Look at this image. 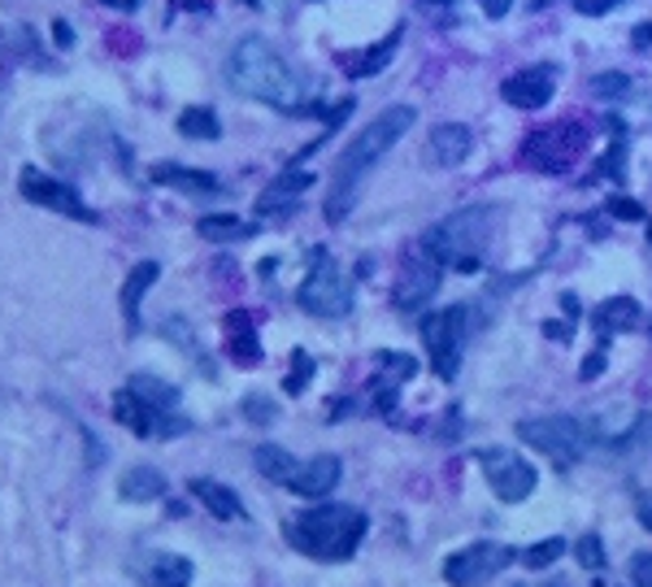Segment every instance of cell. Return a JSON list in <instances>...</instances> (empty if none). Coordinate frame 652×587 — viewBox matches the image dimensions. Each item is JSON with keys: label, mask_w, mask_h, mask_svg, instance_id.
Masks as SVG:
<instances>
[{"label": "cell", "mask_w": 652, "mask_h": 587, "mask_svg": "<svg viewBox=\"0 0 652 587\" xmlns=\"http://www.w3.org/2000/svg\"><path fill=\"white\" fill-rule=\"evenodd\" d=\"M413 122H418L413 105H391V109H383L370 127H361V135L343 148V157H339V166H335V183H330V196H326V223H343V218H348V209H352V201H357V192H361V179L378 166V157H383L391 144L405 140V131H409Z\"/></svg>", "instance_id": "cell-1"}, {"label": "cell", "mask_w": 652, "mask_h": 587, "mask_svg": "<svg viewBox=\"0 0 652 587\" xmlns=\"http://www.w3.org/2000/svg\"><path fill=\"white\" fill-rule=\"evenodd\" d=\"M227 79L236 92L262 100V105H275V109H288V113H301L305 109V87L301 79L292 74V65L279 57V48L262 35H244L231 57H227Z\"/></svg>", "instance_id": "cell-2"}, {"label": "cell", "mask_w": 652, "mask_h": 587, "mask_svg": "<svg viewBox=\"0 0 652 587\" xmlns=\"http://www.w3.org/2000/svg\"><path fill=\"white\" fill-rule=\"evenodd\" d=\"M370 518L352 505H318L305 510L297 523H288V540L318 562H348L357 553V544L365 540Z\"/></svg>", "instance_id": "cell-3"}, {"label": "cell", "mask_w": 652, "mask_h": 587, "mask_svg": "<svg viewBox=\"0 0 652 587\" xmlns=\"http://www.w3.org/2000/svg\"><path fill=\"white\" fill-rule=\"evenodd\" d=\"M487 223H492V209H461V214H452L448 223L431 227L422 240H426L448 266H457L461 275H474V271L483 266L479 253H483V240H487Z\"/></svg>", "instance_id": "cell-4"}, {"label": "cell", "mask_w": 652, "mask_h": 587, "mask_svg": "<svg viewBox=\"0 0 652 587\" xmlns=\"http://www.w3.org/2000/svg\"><path fill=\"white\" fill-rule=\"evenodd\" d=\"M518 440H527L535 453L553 457L557 470H570V466L588 453V444H592V427H583V422L570 418V414L527 418V422H518Z\"/></svg>", "instance_id": "cell-5"}, {"label": "cell", "mask_w": 652, "mask_h": 587, "mask_svg": "<svg viewBox=\"0 0 652 587\" xmlns=\"http://www.w3.org/2000/svg\"><path fill=\"white\" fill-rule=\"evenodd\" d=\"M297 300L314 318H343L352 309V284H348V275L335 266V257L326 249H314V266H310Z\"/></svg>", "instance_id": "cell-6"}, {"label": "cell", "mask_w": 652, "mask_h": 587, "mask_svg": "<svg viewBox=\"0 0 652 587\" xmlns=\"http://www.w3.org/2000/svg\"><path fill=\"white\" fill-rule=\"evenodd\" d=\"M588 140H592V131H588L583 122H562V127L535 131L522 153H527V161H531L535 170H544V175H566V170L575 166V157L588 148Z\"/></svg>", "instance_id": "cell-7"}, {"label": "cell", "mask_w": 652, "mask_h": 587, "mask_svg": "<svg viewBox=\"0 0 652 587\" xmlns=\"http://www.w3.org/2000/svg\"><path fill=\"white\" fill-rule=\"evenodd\" d=\"M466 318H470L466 304H452V309H439V313L422 318V339H426V352H431V366H435L439 379H452L457 366H461Z\"/></svg>", "instance_id": "cell-8"}, {"label": "cell", "mask_w": 652, "mask_h": 587, "mask_svg": "<svg viewBox=\"0 0 652 587\" xmlns=\"http://www.w3.org/2000/svg\"><path fill=\"white\" fill-rule=\"evenodd\" d=\"M444 257L426 244V240H418L413 244V253L405 257V266H400V279H396V309H405V313H413V309H422L431 296L439 292V279H444Z\"/></svg>", "instance_id": "cell-9"}, {"label": "cell", "mask_w": 652, "mask_h": 587, "mask_svg": "<svg viewBox=\"0 0 652 587\" xmlns=\"http://www.w3.org/2000/svg\"><path fill=\"white\" fill-rule=\"evenodd\" d=\"M514 562H518V553H514L509 544L483 540V544H470V549L452 553V558L444 562V579L452 587H483L487 579H496L505 566H514Z\"/></svg>", "instance_id": "cell-10"}, {"label": "cell", "mask_w": 652, "mask_h": 587, "mask_svg": "<svg viewBox=\"0 0 652 587\" xmlns=\"http://www.w3.org/2000/svg\"><path fill=\"white\" fill-rule=\"evenodd\" d=\"M113 418H118L126 431L144 435V440H170V435H183V431L192 427V422L179 418L174 409H157V405H148L144 396H135L131 387H122V392L113 396Z\"/></svg>", "instance_id": "cell-11"}, {"label": "cell", "mask_w": 652, "mask_h": 587, "mask_svg": "<svg viewBox=\"0 0 652 587\" xmlns=\"http://www.w3.org/2000/svg\"><path fill=\"white\" fill-rule=\"evenodd\" d=\"M479 466H483V475H487L492 492H496L505 505L527 501V496L535 492V483H540L535 466H531L527 457L509 453V448H483V453H479Z\"/></svg>", "instance_id": "cell-12"}, {"label": "cell", "mask_w": 652, "mask_h": 587, "mask_svg": "<svg viewBox=\"0 0 652 587\" xmlns=\"http://www.w3.org/2000/svg\"><path fill=\"white\" fill-rule=\"evenodd\" d=\"M22 196H26L31 205L52 209V214L74 218V223H87V227H96V223H100V218H96V209H87V205H83V196H79L70 183H61V179H52V175H44V170H35V166H26V170H22Z\"/></svg>", "instance_id": "cell-13"}, {"label": "cell", "mask_w": 652, "mask_h": 587, "mask_svg": "<svg viewBox=\"0 0 652 587\" xmlns=\"http://www.w3.org/2000/svg\"><path fill=\"white\" fill-rule=\"evenodd\" d=\"M553 87H557L553 65H527V70L509 74L500 92H505V100H509L514 109H544V105L553 100Z\"/></svg>", "instance_id": "cell-14"}, {"label": "cell", "mask_w": 652, "mask_h": 587, "mask_svg": "<svg viewBox=\"0 0 652 587\" xmlns=\"http://www.w3.org/2000/svg\"><path fill=\"white\" fill-rule=\"evenodd\" d=\"M339 475H343L339 457L323 453V457H314V462H301L297 475L288 479V488H292L297 496H305V501H318V496H326V492H335Z\"/></svg>", "instance_id": "cell-15"}, {"label": "cell", "mask_w": 652, "mask_h": 587, "mask_svg": "<svg viewBox=\"0 0 652 587\" xmlns=\"http://www.w3.org/2000/svg\"><path fill=\"white\" fill-rule=\"evenodd\" d=\"M135 571L148 587H192V575H196L192 562L179 553H144Z\"/></svg>", "instance_id": "cell-16"}, {"label": "cell", "mask_w": 652, "mask_h": 587, "mask_svg": "<svg viewBox=\"0 0 652 587\" xmlns=\"http://www.w3.org/2000/svg\"><path fill=\"white\" fill-rule=\"evenodd\" d=\"M470 148H474L470 127H461V122H439V127H431V161H435V166H461V161L470 157Z\"/></svg>", "instance_id": "cell-17"}, {"label": "cell", "mask_w": 652, "mask_h": 587, "mask_svg": "<svg viewBox=\"0 0 652 587\" xmlns=\"http://www.w3.org/2000/svg\"><path fill=\"white\" fill-rule=\"evenodd\" d=\"M310 188H314V175H310V170H283V175L266 188V196L257 201V214H262V218H270V214H288V209L297 205V196L310 192Z\"/></svg>", "instance_id": "cell-18"}, {"label": "cell", "mask_w": 652, "mask_h": 587, "mask_svg": "<svg viewBox=\"0 0 652 587\" xmlns=\"http://www.w3.org/2000/svg\"><path fill=\"white\" fill-rule=\"evenodd\" d=\"M153 183H161V188H174V192H183V196H214V192H222V183L209 175V170H188V166H153Z\"/></svg>", "instance_id": "cell-19"}, {"label": "cell", "mask_w": 652, "mask_h": 587, "mask_svg": "<svg viewBox=\"0 0 652 587\" xmlns=\"http://www.w3.org/2000/svg\"><path fill=\"white\" fill-rule=\"evenodd\" d=\"M157 279H161V266H157V262H140V266L126 275V284H122V296H118V300H122V318H126V331H131V335L140 331V300H144V292H148Z\"/></svg>", "instance_id": "cell-20"}, {"label": "cell", "mask_w": 652, "mask_h": 587, "mask_svg": "<svg viewBox=\"0 0 652 587\" xmlns=\"http://www.w3.org/2000/svg\"><path fill=\"white\" fill-rule=\"evenodd\" d=\"M400 35H405V26H396L383 44H374V48H365V52H357V57H339V70H343L348 79H370V74H378V70L391 61V52L400 48Z\"/></svg>", "instance_id": "cell-21"}, {"label": "cell", "mask_w": 652, "mask_h": 587, "mask_svg": "<svg viewBox=\"0 0 652 587\" xmlns=\"http://www.w3.org/2000/svg\"><path fill=\"white\" fill-rule=\"evenodd\" d=\"M592 326L609 339V335H623V331H631V326H640V300H631V296H614V300H605L596 313H592Z\"/></svg>", "instance_id": "cell-22"}, {"label": "cell", "mask_w": 652, "mask_h": 587, "mask_svg": "<svg viewBox=\"0 0 652 587\" xmlns=\"http://www.w3.org/2000/svg\"><path fill=\"white\" fill-rule=\"evenodd\" d=\"M192 496L205 501V510L214 518H244V501L227 483H218V479H192Z\"/></svg>", "instance_id": "cell-23"}, {"label": "cell", "mask_w": 652, "mask_h": 587, "mask_svg": "<svg viewBox=\"0 0 652 587\" xmlns=\"http://www.w3.org/2000/svg\"><path fill=\"white\" fill-rule=\"evenodd\" d=\"M118 496H122V501H135V505L157 501V496H166V475H161V470H153V466H135V470H126V475H122Z\"/></svg>", "instance_id": "cell-24"}, {"label": "cell", "mask_w": 652, "mask_h": 587, "mask_svg": "<svg viewBox=\"0 0 652 587\" xmlns=\"http://www.w3.org/2000/svg\"><path fill=\"white\" fill-rule=\"evenodd\" d=\"M227 331H231V357L236 361H244V366H253V361H262V344H257V335H253V318L249 313H231L227 318Z\"/></svg>", "instance_id": "cell-25"}, {"label": "cell", "mask_w": 652, "mask_h": 587, "mask_svg": "<svg viewBox=\"0 0 652 587\" xmlns=\"http://www.w3.org/2000/svg\"><path fill=\"white\" fill-rule=\"evenodd\" d=\"M253 462H257V470L270 479V483H288L292 475H297V457L288 453V448H279V444H262L257 453H253Z\"/></svg>", "instance_id": "cell-26"}, {"label": "cell", "mask_w": 652, "mask_h": 587, "mask_svg": "<svg viewBox=\"0 0 652 587\" xmlns=\"http://www.w3.org/2000/svg\"><path fill=\"white\" fill-rule=\"evenodd\" d=\"M179 131H183L188 140H218V135H222L218 113H214V109H205V105L183 109V113H179Z\"/></svg>", "instance_id": "cell-27"}, {"label": "cell", "mask_w": 652, "mask_h": 587, "mask_svg": "<svg viewBox=\"0 0 652 587\" xmlns=\"http://www.w3.org/2000/svg\"><path fill=\"white\" fill-rule=\"evenodd\" d=\"M126 387H131L135 396H144L148 405H157V409H179V387H170V383H161V379H153V374H135Z\"/></svg>", "instance_id": "cell-28"}, {"label": "cell", "mask_w": 652, "mask_h": 587, "mask_svg": "<svg viewBox=\"0 0 652 587\" xmlns=\"http://www.w3.org/2000/svg\"><path fill=\"white\" fill-rule=\"evenodd\" d=\"M196 231H201L205 240H244V236H253L257 227H249V223H240V218H231V214H209V218L196 223Z\"/></svg>", "instance_id": "cell-29"}, {"label": "cell", "mask_w": 652, "mask_h": 587, "mask_svg": "<svg viewBox=\"0 0 652 587\" xmlns=\"http://www.w3.org/2000/svg\"><path fill=\"white\" fill-rule=\"evenodd\" d=\"M562 553H566V540L553 536V540H540L535 549H527V553H522V566H527V571H544V566H553Z\"/></svg>", "instance_id": "cell-30"}, {"label": "cell", "mask_w": 652, "mask_h": 587, "mask_svg": "<svg viewBox=\"0 0 652 587\" xmlns=\"http://www.w3.org/2000/svg\"><path fill=\"white\" fill-rule=\"evenodd\" d=\"M310 379H314V357H310L305 348H297V352H292V374L283 379V387H288L292 396H301Z\"/></svg>", "instance_id": "cell-31"}, {"label": "cell", "mask_w": 652, "mask_h": 587, "mask_svg": "<svg viewBox=\"0 0 652 587\" xmlns=\"http://www.w3.org/2000/svg\"><path fill=\"white\" fill-rule=\"evenodd\" d=\"M627 87H631V79H627L623 70H605V74H596V79H592V92H596V96H605V100L627 96Z\"/></svg>", "instance_id": "cell-32"}, {"label": "cell", "mask_w": 652, "mask_h": 587, "mask_svg": "<svg viewBox=\"0 0 652 587\" xmlns=\"http://www.w3.org/2000/svg\"><path fill=\"white\" fill-rule=\"evenodd\" d=\"M575 558H579V566H588V571H605V549H601V536H583V540L575 544Z\"/></svg>", "instance_id": "cell-33"}, {"label": "cell", "mask_w": 652, "mask_h": 587, "mask_svg": "<svg viewBox=\"0 0 652 587\" xmlns=\"http://www.w3.org/2000/svg\"><path fill=\"white\" fill-rule=\"evenodd\" d=\"M631 584L652 587V553H636L631 558Z\"/></svg>", "instance_id": "cell-34"}, {"label": "cell", "mask_w": 652, "mask_h": 587, "mask_svg": "<svg viewBox=\"0 0 652 587\" xmlns=\"http://www.w3.org/2000/svg\"><path fill=\"white\" fill-rule=\"evenodd\" d=\"M244 414H249L253 422H270V418H275V409H270L266 396H249V400H244Z\"/></svg>", "instance_id": "cell-35"}, {"label": "cell", "mask_w": 652, "mask_h": 587, "mask_svg": "<svg viewBox=\"0 0 652 587\" xmlns=\"http://www.w3.org/2000/svg\"><path fill=\"white\" fill-rule=\"evenodd\" d=\"M609 214H614V218H631V223H636V218H644V209H640L636 201H623V196H614V201H609Z\"/></svg>", "instance_id": "cell-36"}, {"label": "cell", "mask_w": 652, "mask_h": 587, "mask_svg": "<svg viewBox=\"0 0 652 587\" xmlns=\"http://www.w3.org/2000/svg\"><path fill=\"white\" fill-rule=\"evenodd\" d=\"M605 361H609V352H605V348H596V352L583 361V370H579V374H583V379H596V374L605 370Z\"/></svg>", "instance_id": "cell-37"}, {"label": "cell", "mask_w": 652, "mask_h": 587, "mask_svg": "<svg viewBox=\"0 0 652 587\" xmlns=\"http://www.w3.org/2000/svg\"><path fill=\"white\" fill-rule=\"evenodd\" d=\"M618 0H575V9L579 13H588V17H601V13H609Z\"/></svg>", "instance_id": "cell-38"}, {"label": "cell", "mask_w": 652, "mask_h": 587, "mask_svg": "<svg viewBox=\"0 0 652 587\" xmlns=\"http://www.w3.org/2000/svg\"><path fill=\"white\" fill-rule=\"evenodd\" d=\"M479 4H483L487 17H505V13L514 9V0H479Z\"/></svg>", "instance_id": "cell-39"}, {"label": "cell", "mask_w": 652, "mask_h": 587, "mask_svg": "<svg viewBox=\"0 0 652 587\" xmlns=\"http://www.w3.org/2000/svg\"><path fill=\"white\" fill-rule=\"evenodd\" d=\"M636 48H652V22H644V26H636Z\"/></svg>", "instance_id": "cell-40"}, {"label": "cell", "mask_w": 652, "mask_h": 587, "mask_svg": "<svg viewBox=\"0 0 652 587\" xmlns=\"http://www.w3.org/2000/svg\"><path fill=\"white\" fill-rule=\"evenodd\" d=\"M544 331H548V335H557V339H562V344H566V339H570V326H566V322H548V326H544Z\"/></svg>", "instance_id": "cell-41"}, {"label": "cell", "mask_w": 652, "mask_h": 587, "mask_svg": "<svg viewBox=\"0 0 652 587\" xmlns=\"http://www.w3.org/2000/svg\"><path fill=\"white\" fill-rule=\"evenodd\" d=\"M105 4H118V9H135L140 0H105Z\"/></svg>", "instance_id": "cell-42"}, {"label": "cell", "mask_w": 652, "mask_h": 587, "mask_svg": "<svg viewBox=\"0 0 652 587\" xmlns=\"http://www.w3.org/2000/svg\"><path fill=\"white\" fill-rule=\"evenodd\" d=\"M649 240H652V223H649Z\"/></svg>", "instance_id": "cell-43"}, {"label": "cell", "mask_w": 652, "mask_h": 587, "mask_svg": "<svg viewBox=\"0 0 652 587\" xmlns=\"http://www.w3.org/2000/svg\"><path fill=\"white\" fill-rule=\"evenodd\" d=\"M548 587H566V584H548Z\"/></svg>", "instance_id": "cell-44"}]
</instances>
